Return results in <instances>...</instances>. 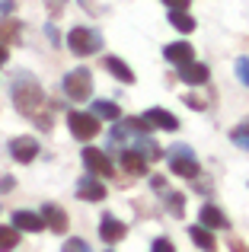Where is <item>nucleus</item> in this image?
<instances>
[{"mask_svg": "<svg viewBox=\"0 0 249 252\" xmlns=\"http://www.w3.org/2000/svg\"><path fill=\"white\" fill-rule=\"evenodd\" d=\"M13 102H16V109L23 112V115H29L38 128H45V131L51 128V112H45L48 109V105H45V90L35 83L32 74L13 77Z\"/></svg>", "mask_w": 249, "mask_h": 252, "instance_id": "1", "label": "nucleus"}, {"mask_svg": "<svg viewBox=\"0 0 249 252\" xmlns=\"http://www.w3.org/2000/svg\"><path fill=\"white\" fill-rule=\"evenodd\" d=\"M67 45L74 55L87 58V55H96V51L102 48V35L96 29H90V26H74V29L67 32Z\"/></svg>", "mask_w": 249, "mask_h": 252, "instance_id": "2", "label": "nucleus"}, {"mask_svg": "<svg viewBox=\"0 0 249 252\" xmlns=\"http://www.w3.org/2000/svg\"><path fill=\"white\" fill-rule=\"evenodd\" d=\"M61 86H64V93H67V99L83 102V99H90V93H93V74H90L87 67H77L64 77Z\"/></svg>", "mask_w": 249, "mask_h": 252, "instance_id": "3", "label": "nucleus"}, {"mask_svg": "<svg viewBox=\"0 0 249 252\" xmlns=\"http://www.w3.org/2000/svg\"><path fill=\"white\" fill-rule=\"evenodd\" d=\"M67 128L77 141H93L99 134V118L96 115H87V112H70L67 115Z\"/></svg>", "mask_w": 249, "mask_h": 252, "instance_id": "4", "label": "nucleus"}, {"mask_svg": "<svg viewBox=\"0 0 249 252\" xmlns=\"http://www.w3.org/2000/svg\"><path fill=\"white\" fill-rule=\"evenodd\" d=\"M169 169L182 179H198V160L188 147H173L169 150Z\"/></svg>", "mask_w": 249, "mask_h": 252, "instance_id": "5", "label": "nucleus"}, {"mask_svg": "<svg viewBox=\"0 0 249 252\" xmlns=\"http://www.w3.org/2000/svg\"><path fill=\"white\" fill-rule=\"evenodd\" d=\"M83 166H87L93 176H102V179H109L112 176V163H109V157L102 154V150H96V147H87L83 150Z\"/></svg>", "mask_w": 249, "mask_h": 252, "instance_id": "6", "label": "nucleus"}, {"mask_svg": "<svg viewBox=\"0 0 249 252\" xmlns=\"http://www.w3.org/2000/svg\"><path fill=\"white\" fill-rule=\"evenodd\" d=\"M10 157L16 163H32L38 157V141L35 137H13L10 141Z\"/></svg>", "mask_w": 249, "mask_h": 252, "instance_id": "7", "label": "nucleus"}, {"mask_svg": "<svg viewBox=\"0 0 249 252\" xmlns=\"http://www.w3.org/2000/svg\"><path fill=\"white\" fill-rule=\"evenodd\" d=\"M77 198H83V201H102L106 198V185L96 176H83L80 185H77Z\"/></svg>", "mask_w": 249, "mask_h": 252, "instance_id": "8", "label": "nucleus"}, {"mask_svg": "<svg viewBox=\"0 0 249 252\" xmlns=\"http://www.w3.org/2000/svg\"><path fill=\"white\" fill-rule=\"evenodd\" d=\"M42 220L51 233H67V214H64V208H58V204H45Z\"/></svg>", "mask_w": 249, "mask_h": 252, "instance_id": "9", "label": "nucleus"}, {"mask_svg": "<svg viewBox=\"0 0 249 252\" xmlns=\"http://www.w3.org/2000/svg\"><path fill=\"white\" fill-rule=\"evenodd\" d=\"M179 80L188 83V86H201V83H208V67L198 61H188L179 67Z\"/></svg>", "mask_w": 249, "mask_h": 252, "instance_id": "10", "label": "nucleus"}, {"mask_svg": "<svg viewBox=\"0 0 249 252\" xmlns=\"http://www.w3.org/2000/svg\"><path fill=\"white\" fill-rule=\"evenodd\" d=\"M13 227L26 230V233H42L45 220H42V214H32V211H16L13 214Z\"/></svg>", "mask_w": 249, "mask_h": 252, "instance_id": "11", "label": "nucleus"}, {"mask_svg": "<svg viewBox=\"0 0 249 252\" xmlns=\"http://www.w3.org/2000/svg\"><path fill=\"white\" fill-rule=\"evenodd\" d=\"M192 45L188 42H176V45H166V48H163V58H166L169 64H176V67H182V64H188L192 61Z\"/></svg>", "mask_w": 249, "mask_h": 252, "instance_id": "12", "label": "nucleus"}, {"mask_svg": "<svg viewBox=\"0 0 249 252\" xmlns=\"http://www.w3.org/2000/svg\"><path fill=\"white\" fill-rule=\"evenodd\" d=\"M144 122H147L150 128H160V131H176V128H179L176 115H169L166 109H150L147 115H144Z\"/></svg>", "mask_w": 249, "mask_h": 252, "instance_id": "13", "label": "nucleus"}, {"mask_svg": "<svg viewBox=\"0 0 249 252\" xmlns=\"http://www.w3.org/2000/svg\"><path fill=\"white\" fill-rule=\"evenodd\" d=\"M124 233H128V227H124L122 220H115V217H102V223H99V236L106 243H119V240H124Z\"/></svg>", "mask_w": 249, "mask_h": 252, "instance_id": "14", "label": "nucleus"}, {"mask_svg": "<svg viewBox=\"0 0 249 252\" xmlns=\"http://www.w3.org/2000/svg\"><path fill=\"white\" fill-rule=\"evenodd\" d=\"M122 169L128 172V176H144L147 172V160H144L137 150H122Z\"/></svg>", "mask_w": 249, "mask_h": 252, "instance_id": "15", "label": "nucleus"}, {"mask_svg": "<svg viewBox=\"0 0 249 252\" xmlns=\"http://www.w3.org/2000/svg\"><path fill=\"white\" fill-rule=\"evenodd\" d=\"M131 150H137V154H141L144 160H150V163H154V160H160V154H163V150L156 147V141H150L147 134L134 137V141H131Z\"/></svg>", "mask_w": 249, "mask_h": 252, "instance_id": "16", "label": "nucleus"}, {"mask_svg": "<svg viewBox=\"0 0 249 252\" xmlns=\"http://www.w3.org/2000/svg\"><path fill=\"white\" fill-rule=\"evenodd\" d=\"M198 217H201V227H208V230H224V227H227V217L220 214L214 204H205Z\"/></svg>", "mask_w": 249, "mask_h": 252, "instance_id": "17", "label": "nucleus"}, {"mask_svg": "<svg viewBox=\"0 0 249 252\" xmlns=\"http://www.w3.org/2000/svg\"><path fill=\"white\" fill-rule=\"evenodd\" d=\"M188 236H192V243L198 249H205V252H214L218 249V243H214V236H211V230L208 227H201V223H195L192 230H188Z\"/></svg>", "mask_w": 249, "mask_h": 252, "instance_id": "18", "label": "nucleus"}, {"mask_svg": "<svg viewBox=\"0 0 249 252\" xmlns=\"http://www.w3.org/2000/svg\"><path fill=\"white\" fill-rule=\"evenodd\" d=\"M0 42H3V45L23 42V26L13 23V19H3V23H0Z\"/></svg>", "mask_w": 249, "mask_h": 252, "instance_id": "19", "label": "nucleus"}, {"mask_svg": "<svg viewBox=\"0 0 249 252\" xmlns=\"http://www.w3.org/2000/svg\"><path fill=\"white\" fill-rule=\"evenodd\" d=\"M160 195H163V201H166V211L173 217H182V211H186V198L179 195V191H166V185L160 189Z\"/></svg>", "mask_w": 249, "mask_h": 252, "instance_id": "20", "label": "nucleus"}, {"mask_svg": "<svg viewBox=\"0 0 249 252\" xmlns=\"http://www.w3.org/2000/svg\"><path fill=\"white\" fill-rule=\"evenodd\" d=\"M106 70H109V74H115L124 83H134V70H131L124 61H119V58H106Z\"/></svg>", "mask_w": 249, "mask_h": 252, "instance_id": "21", "label": "nucleus"}, {"mask_svg": "<svg viewBox=\"0 0 249 252\" xmlns=\"http://www.w3.org/2000/svg\"><path fill=\"white\" fill-rule=\"evenodd\" d=\"M93 115L96 118H109V122H119L122 112H119V105L109 102V99H96V102H93Z\"/></svg>", "mask_w": 249, "mask_h": 252, "instance_id": "22", "label": "nucleus"}, {"mask_svg": "<svg viewBox=\"0 0 249 252\" xmlns=\"http://www.w3.org/2000/svg\"><path fill=\"white\" fill-rule=\"evenodd\" d=\"M169 23H173L179 32H195V19L188 16L186 10H169Z\"/></svg>", "mask_w": 249, "mask_h": 252, "instance_id": "23", "label": "nucleus"}, {"mask_svg": "<svg viewBox=\"0 0 249 252\" xmlns=\"http://www.w3.org/2000/svg\"><path fill=\"white\" fill-rule=\"evenodd\" d=\"M16 243H19V233H16V227H0V252H10V249H16Z\"/></svg>", "mask_w": 249, "mask_h": 252, "instance_id": "24", "label": "nucleus"}, {"mask_svg": "<svg viewBox=\"0 0 249 252\" xmlns=\"http://www.w3.org/2000/svg\"><path fill=\"white\" fill-rule=\"evenodd\" d=\"M230 141L237 144V147L249 150V128H237V131H230Z\"/></svg>", "mask_w": 249, "mask_h": 252, "instance_id": "25", "label": "nucleus"}, {"mask_svg": "<svg viewBox=\"0 0 249 252\" xmlns=\"http://www.w3.org/2000/svg\"><path fill=\"white\" fill-rule=\"evenodd\" d=\"M61 252H93V249H90V246H87L83 240H77V236H74V240H64Z\"/></svg>", "mask_w": 249, "mask_h": 252, "instance_id": "26", "label": "nucleus"}, {"mask_svg": "<svg viewBox=\"0 0 249 252\" xmlns=\"http://www.w3.org/2000/svg\"><path fill=\"white\" fill-rule=\"evenodd\" d=\"M237 77H240L243 86H249V58H240L237 61Z\"/></svg>", "mask_w": 249, "mask_h": 252, "instance_id": "27", "label": "nucleus"}, {"mask_svg": "<svg viewBox=\"0 0 249 252\" xmlns=\"http://www.w3.org/2000/svg\"><path fill=\"white\" fill-rule=\"evenodd\" d=\"M150 252H176V246H173L169 240H163V236H160V240H154V246H150Z\"/></svg>", "mask_w": 249, "mask_h": 252, "instance_id": "28", "label": "nucleus"}, {"mask_svg": "<svg viewBox=\"0 0 249 252\" xmlns=\"http://www.w3.org/2000/svg\"><path fill=\"white\" fill-rule=\"evenodd\" d=\"M186 105H188V109H195V112H201V109H205V99H198V96H186Z\"/></svg>", "mask_w": 249, "mask_h": 252, "instance_id": "29", "label": "nucleus"}, {"mask_svg": "<svg viewBox=\"0 0 249 252\" xmlns=\"http://www.w3.org/2000/svg\"><path fill=\"white\" fill-rule=\"evenodd\" d=\"M163 3H166L169 10H188V3H192V0H163Z\"/></svg>", "mask_w": 249, "mask_h": 252, "instance_id": "30", "label": "nucleus"}, {"mask_svg": "<svg viewBox=\"0 0 249 252\" xmlns=\"http://www.w3.org/2000/svg\"><path fill=\"white\" fill-rule=\"evenodd\" d=\"M64 10V0H51V16H61Z\"/></svg>", "mask_w": 249, "mask_h": 252, "instance_id": "31", "label": "nucleus"}, {"mask_svg": "<svg viewBox=\"0 0 249 252\" xmlns=\"http://www.w3.org/2000/svg\"><path fill=\"white\" fill-rule=\"evenodd\" d=\"M13 10V0H0V16H3V13H10Z\"/></svg>", "mask_w": 249, "mask_h": 252, "instance_id": "32", "label": "nucleus"}, {"mask_svg": "<svg viewBox=\"0 0 249 252\" xmlns=\"http://www.w3.org/2000/svg\"><path fill=\"white\" fill-rule=\"evenodd\" d=\"M80 3H83V10H87V13H96V0H80Z\"/></svg>", "mask_w": 249, "mask_h": 252, "instance_id": "33", "label": "nucleus"}, {"mask_svg": "<svg viewBox=\"0 0 249 252\" xmlns=\"http://www.w3.org/2000/svg\"><path fill=\"white\" fill-rule=\"evenodd\" d=\"M6 58H10V55H6V45L0 42V67H3V64H6Z\"/></svg>", "mask_w": 249, "mask_h": 252, "instance_id": "34", "label": "nucleus"}, {"mask_svg": "<svg viewBox=\"0 0 249 252\" xmlns=\"http://www.w3.org/2000/svg\"><path fill=\"white\" fill-rule=\"evenodd\" d=\"M45 32H48V38H51V45H58V32H55V26H48V29H45Z\"/></svg>", "mask_w": 249, "mask_h": 252, "instance_id": "35", "label": "nucleus"}, {"mask_svg": "<svg viewBox=\"0 0 249 252\" xmlns=\"http://www.w3.org/2000/svg\"><path fill=\"white\" fill-rule=\"evenodd\" d=\"M233 249H237V252H246V249H243V246H240V243H233Z\"/></svg>", "mask_w": 249, "mask_h": 252, "instance_id": "36", "label": "nucleus"}]
</instances>
